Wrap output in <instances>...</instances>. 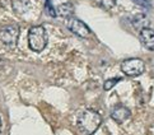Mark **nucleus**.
I'll use <instances>...</instances> for the list:
<instances>
[{
    "mask_svg": "<svg viewBox=\"0 0 154 135\" xmlns=\"http://www.w3.org/2000/svg\"><path fill=\"white\" fill-rule=\"evenodd\" d=\"M75 12V8L71 3H63L60 4L56 9V14L63 18H71Z\"/></svg>",
    "mask_w": 154,
    "mask_h": 135,
    "instance_id": "9",
    "label": "nucleus"
},
{
    "mask_svg": "<svg viewBox=\"0 0 154 135\" xmlns=\"http://www.w3.org/2000/svg\"><path fill=\"white\" fill-rule=\"evenodd\" d=\"M140 41L146 50L154 51V29L149 28V27L141 29L140 31Z\"/></svg>",
    "mask_w": 154,
    "mask_h": 135,
    "instance_id": "7",
    "label": "nucleus"
},
{
    "mask_svg": "<svg viewBox=\"0 0 154 135\" xmlns=\"http://www.w3.org/2000/svg\"><path fill=\"white\" fill-rule=\"evenodd\" d=\"M68 28L73 32L74 35H76L78 37H82V38H88L91 36V29L83 20H80L78 18H69L68 20Z\"/></svg>",
    "mask_w": 154,
    "mask_h": 135,
    "instance_id": "5",
    "label": "nucleus"
},
{
    "mask_svg": "<svg viewBox=\"0 0 154 135\" xmlns=\"http://www.w3.org/2000/svg\"><path fill=\"white\" fill-rule=\"evenodd\" d=\"M144 68H145L144 61L137 57L126 59V60L121 63V70H122V73L126 74L128 77H137V75L143 74Z\"/></svg>",
    "mask_w": 154,
    "mask_h": 135,
    "instance_id": "4",
    "label": "nucleus"
},
{
    "mask_svg": "<svg viewBox=\"0 0 154 135\" xmlns=\"http://www.w3.org/2000/svg\"><path fill=\"white\" fill-rule=\"evenodd\" d=\"M45 9H46V12H47V14L50 15V17H52V18L57 17V14H56V10H55V8L52 7V4H51V2H50V0H46Z\"/></svg>",
    "mask_w": 154,
    "mask_h": 135,
    "instance_id": "12",
    "label": "nucleus"
},
{
    "mask_svg": "<svg viewBox=\"0 0 154 135\" xmlns=\"http://www.w3.org/2000/svg\"><path fill=\"white\" fill-rule=\"evenodd\" d=\"M130 115H131L130 110L128 107H125L124 105H116V106H113L112 110H111V117L117 124L125 122L130 117Z\"/></svg>",
    "mask_w": 154,
    "mask_h": 135,
    "instance_id": "6",
    "label": "nucleus"
},
{
    "mask_svg": "<svg viewBox=\"0 0 154 135\" xmlns=\"http://www.w3.org/2000/svg\"><path fill=\"white\" fill-rule=\"evenodd\" d=\"M28 46L32 51L41 52L47 46V33L45 27L33 26L28 31Z\"/></svg>",
    "mask_w": 154,
    "mask_h": 135,
    "instance_id": "2",
    "label": "nucleus"
},
{
    "mask_svg": "<svg viewBox=\"0 0 154 135\" xmlns=\"http://www.w3.org/2000/svg\"><path fill=\"white\" fill-rule=\"evenodd\" d=\"M119 82H120V78H112V79H108V80H106V82H104L103 88L106 89V91H109L111 88H113L115 85H116Z\"/></svg>",
    "mask_w": 154,
    "mask_h": 135,
    "instance_id": "13",
    "label": "nucleus"
},
{
    "mask_svg": "<svg viewBox=\"0 0 154 135\" xmlns=\"http://www.w3.org/2000/svg\"><path fill=\"white\" fill-rule=\"evenodd\" d=\"M131 24L134 26V28L137 31H141L144 28H148L149 27V19L145 14H136L131 18Z\"/></svg>",
    "mask_w": 154,
    "mask_h": 135,
    "instance_id": "8",
    "label": "nucleus"
},
{
    "mask_svg": "<svg viewBox=\"0 0 154 135\" xmlns=\"http://www.w3.org/2000/svg\"><path fill=\"white\" fill-rule=\"evenodd\" d=\"M96 3L98 7L108 10V9H112L116 5V0H96Z\"/></svg>",
    "mask_w": 154,
    "mask_h": 135,
    "instance_id": "11",
    "label": "nucleus"
},
{
    "mask_svg": "<svg viewBox=\"0 0 154 135\" xmlns=\"http://www.w3.org/2000/svg\"><path fill=\"white\" fill-rule=\"evenodd\" d=\"M19 37V27L17 24H9L0 29V41L8 47H15Z\"/></svg>",
    "mask_w": 154,
    "mask_h": 135,
    "instance_id": "3",
    "label": "nucleus"
},
{
    "mask_svg": "<svg viewBox=\"0 0 154 135\" xmlns=\"http://www.w3.org/2000/svg\"><path fill=\"white\" fill-rule=\"evenodd\" d=\"M12 5L17 14H24L31 9V0H13Z\"/></svg>",
    "mask_w": 154,
    "mask_h": 135,
    "instance_id": "10",
    "label": "nucleus"
},
{
    "mask_svg": "<svg viewBox=\"0 0 154 135\" xmlns=\"http://www.w3.org/2000/svg\"><path fill=\"white\" fill-rule=\"evenodd\" d=\"M0 130H2V120H0Z\"/></svg>",
    "mask_w": 154,
    "mask_h": 135,
    "instance_id": "14",
    "label": "nucleus"
},
{
    "mask_svg": "<svg viewBox=\"0 0 154 135\" xmlns=\"http://www.w3.org/2000/svg\"><path fill=\"white\" fill-rule=\"evenodd\" d=\"M102 122L101 115L94 110H84L78 117V127L84 135H92L97 131Z\"/></svg>",
    "mask_w": 154,
    "mask_h": 135,
    "instance_id": "1",
    "label": "nucleus"
}]
</instances>
